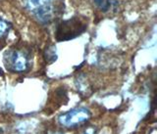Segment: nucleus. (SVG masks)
Returning <instances> with one entry per match:
<instances>
[{"label": "nucleus", "mask_w": 157, "mask_h": 134, "mask_svg": "<svg viewBox=\"0 0 157 134\" xmlns=\"http://www.w3.org/2000/svg\"><path fill=\"white\" fill-rule=\"evenodd\" d=\"M87 24L82 18L75 16L59 23L55 29L57 41H68L78 37L86 32Z\"/></svg>", "instance_id": "f03ea898"}, {"label": "nucleus", "mask_w": 157, "mask_h": 134, "mask_svg": "<svg viewBox=\"0 0 157 134\" xmlns=\"http://www.w3.org/2000/svg\"><path fill=\"white\" fill-rule=\"evenodd\" d=\"M82 134H96V131L94 128L90 127V128H87V129L86 131H83Z\"/></svg>", "instance_id": "6e6552de"}, {"label": "nucleus", "mask_w": 157, "mask_h": 134, "mask_svg": "<svg viewBox=\"0 0 157 134\" xmlns=\"http://www.w3.org/2000/svg\"><path fill=\"white\" fill-rule=\"evenodd\" d=\"M45 59L48 63H53L54 61H56L57 59V55H56V49L53 48L52 46L49 47L48 49H46L45 51Z\"/></svg>", "instance_id": "0eeeda50"}, {"label": "nucleus", "mask_w": 157, "mask_h": 134, "mask_svg": "<svg viewBox=\"0 0 157 134\" xmlns=\"http://www.w3.org/2000/svg\"><path fill=\"white\" fill-rule=\"evenodd\" d=\"M95 6L102 12H107L118 4V0H93Z\"/></svg>", "instance_id": "39448f33"}, {"label": "nucleus", "mask_w": 157, "mask_h": 134, "mask_svg": "<svg viewBox=\"0 0 157 134\" xmlns=\"http://www.w3.org/2000/svg\"><path fill=\"white\" fill-rule=\"evenodd\" d=\"M90 117L91 114L86 108H76L61 115L58 117V121L63 127L75 128L86 122Z\"/></svg>", "instance_id": "20e7f679"}, {"label": "nucleus", "mask_w": 157, "mask_h": 134, "mask_svg": "<svg viewBox=\"0 0 157 134\" xmlns=\"http://www.w3.org/2000/svg\"><path fill=\"white\" fill-rule=\"evenodd\" d=\"M45 134H64V133H62L60 131H49V132H47Z\"/></svg>", "instance_id": "1a4fd4ad"}, {"label": "nucleus", "mask_w": 157, "mask_h": 134, "mask_svg": "<svg viewBox=\"0 0 157 134\" xmlns=\"http://www.w3.org/2000/svg\"><path fill=\"white\" fill-rule=\"evenodd\" d=\"M5 69L11 73H26L32 68V54L26 47L13 46L3 56Z\"/></svg>", "instance_id": "f257e3e1"}, {"label": "nucleus", "mask_w": 157, "mask_h": 134, "mask_svg": "<svg viewBox=\"0 0 157 134\" xmlns=\"http://www.w3.org/2000/svg\"><path fill=\"white\" fill-rule=\"evenodd\" d=\"M23 4L25 8L42 24L50 23L55 17L56 9L53 0H23Z\"/></svg>", "instance_id": "7ed1b4c3"}, {"label": "nucleus", "mask_w": 157, "mask_h": 134, "mask_svg": "<svg viewBox=\"0 0 157 134\" xmlns=\"http://www.w3.org/2000/svg\"><path fill=\"white\" fill-rule=\"evenodd\" d=\"M10 28H11L10 24L7 21H5L4 19L0 18V39L7 35L10 31Z\"/></svg>", "instance_id": "423d86ee"}]
</instances>
